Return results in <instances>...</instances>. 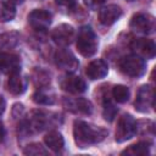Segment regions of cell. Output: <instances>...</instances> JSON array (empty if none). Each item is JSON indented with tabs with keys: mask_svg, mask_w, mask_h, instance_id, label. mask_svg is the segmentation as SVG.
I'll list each match as a JSON object with an SVG mask.
<instances>
[{
	"mask_svg": "<svg viewBox=\"0 0 156 156\" xmlns=\"http://www.w3.org/2000/svg\"><path fill=\"white\" fill-rule=\"evenodd\" d=\"M154 106V88L149 84L141 85L136 93V98L134 101V107L139 112H149Z\"/></svg>",
	"mask_w": 156,
	"mask_h": 156,
	"instance_id": "obj_9",
	"label": "cell"
},
{
	"mask_svg": "<svg viewBox=\"0 0 156 156\" xmlns=\"http://www.w3.org/2000/svg\"><path fill=\"white\" fill-rule=\"evenodd\" d=\"M136 133V121L134 117L129 113H124L119 117L116 133H115V140L117 143H123L133 138Z\"/></svg>",
	"mask_w": 156,
	"mask_h": 156,
	"instance_id": "obj_5",
	"label": "cell"
},
{
	"mask_svg": "<svg viewBox=\"0 0 156 156\" xmlns=\"http://www.w3.org/2000/svg\"><path fill=\"white\" fill-rule=\"evenodd\" d=\"M76 46L78 52L84 57H91L98 51L99 40L95 32L89 26H82L78 30Z\"/></svg>",
	"mask_w": 156,
	"mask_h": 156,
	"instance_id": "obj_3",
	"label": "cell"
},
{
	"mask_svg": "<svg viewBox=\"0 0 156 156\" xmlns=\"http://www.w3.org/2000/svg\"><path fill=\"white\" fill-rule=\"evenodd\" d=\"M130 50L143 57V58H154L156 54V45L152 39L146 38H135L130 41Z\"/></svg>",
	"mask_w": 156,
	"mask_h": 156,
	"instance_id": "obj_10",
	"label": "cell"
},
{
	"mask_svg": "<svg viewBox=\"0 0 156 156\" xmlns=\"http://www.w3.org/2000/svg\"><path fill=\"white\" fill-rule=\"evenodd\" d=\"M60 121V116L51 112H45L40 110L32 111L30 115L20 123L21 135H29L34 133H40L56 126Z\"/></svg>",
	"mask_w": 156,
	"mask_h": 156,
	"instance_id": "obj_2",
	"label": "cell"
},
{
	"mask_svg": "<svg viewBox=\"0 0 156 156\" xmlns=\"http://www.w3.org/2000/svg\"><path fill=\"white\" fill-rule=\"evenodd\" d=\"M129 95H130V91L126 85L118 84L112 88V98L119 104L127 102L129 100Z\"/></svg>",
	"mask_w": 156,
	"mask_h": 156,
	"instance_id": "obj_23",
	"label": "cell"
},
{
	"mask_svg": "<svg viewBox=\"0 0 156 156\" xmlns=\"http://www.w3.org/2000/svg\"><path fill=\"white\" fill-rule=\"evenodd\" d=\"M155 17L150 13L139 12L135 13L129 22V27L132 30L140 33V34H151L155 32Z\"/></svg>",
	"mask_w": 156,
	"mask_h": 156,
	"instance_id": "obj_6",
	"label": "cell"
},
{
	"mask_svg": "<svg viewBox=\"0 0 156 156\" xmlns=\"http://www.w3.org/2000/svg\"><path fill=\"white\" fill-rule=\"evenodd\" d=\"M20 40V33L16 30L6 32L0 34V52L9 51L10 49L15 48Z\"/></svg>",
	"mask_w": 156,
	"mask_h": 156,
	"instance_id": "obj_19",
	"label": "cell"
},
{
	"mask_svg": "<svg viewBox=\"0 0 156 156\" xmlns=\"http://www.w3.org/2000/svg\"><path fill=\"white\" fill-rule=\"evenodd\" d=\"M63 106L67 111L74 115L88 116L93 112V105L88 99L84 98H65Z\"/></svg>",
	"mask_w": 156,
	"mask_h": 156,
	"instance_id": "obj_12",
	"label": "cell"
},
{
	"mask_svg": "<svg viewBox=\"0 0 156 156\" xmlns=\"http://www.w3.org/2000/svg\"><path fill=\"white\" fill-rule=\"evenodd\" d=\"M44 143L45 145L52 150L54 152H60L62 151L63 146H65V140L63 136L61 135V133H58L57 130H50L45 136H44Z\"/></svg>",
	"mask_w": 156,
	"mask_h": 156,
	"instance_id": "obj_17",
	"label": "cell"
},
{
	"mask_svg": "<svg viewBox=\"0 0 156 156\" xmlns=\"http://www.w3.org/2000/svg\"><path fill=\"white\" fill-rule=\"evenodd\" d=\"M55 2L63 10H71L77 5V0H55Z\"/></svg>",
	"mask_w": 156,
	"mask_h": 156,
	"instance_id": "obj_27",
	"label": "cell"
},
{
	"mask_svg": "<svg viewBox=\"0 0 156 156\" xmlns=\"http://www.w3.org/2000/svg\"><path fill=\"white\" fill-rule=\"evenodd\" d=\"M121 16H122V9L116 4L104 6L99 11V21L104 26L113 24Z\"/></svg>",
	"mask_w": 156,
	"mask_h": 156,
	"instance_id": "obj_15",
	"label": "cell"
},
{
	"mask_svg": "<svg viewBox=\"0 0 156 156\" xmlns=\"http://www.w3.org/2000/svg\"><path fill=\"white\" fill-rule=\"evenodd\" d=\"M6 1L11 2L12 5H16V4H21V2H22V0H6Z\"/></svg>",
	"mask_w": 156,
	"mask_h": 156,
	"instance_id": "obj_31",
	"label": "cell"
},
{
	"mask_svg": "<svg viewBox=\"0 0 156 156\" xmlns=\"http://www.w3.org/2000/svg\"><path fill=\"white\" fill-rule=\"evenodd\" d=\"M16 16L15 5L9 1H0V22L12 21Z\"/></svg>",
	"mask_w": 156,
	"mask_h": 156,
	"instance_id": "obj_22",
	"label": "cell"
},
{
	"mask_svg": "<svg viewBox=\"0 0 156 156\" xmlns=\"http://www.w3.org/2000/svg\"><path fill=\"white\" fill-rule=\"evenodd\" d=\"M54 60H55V65L60 69L66 71V72H74L79 66V62H78L77 57L73 55L72 51H69L66 48L58 49L55 52Z\"/></svg>",
	"mask_w": 156,
	"mask_h": 156,
	"instance_id": "obj_8",
	"label": "cell"
},
{
	"mask_svg": "<svg viewBox=\"0 0 156 156\" xmlns=\"http://www.w3.org/2000/svg\"><path fill=\"white\" fill-rule=\"evenodd\" d=\"M58 84L63 91L69 94H82L87 90V83L79 76L73 74V72H67L61 76L58 79Z\"/></svg>",
	"mask_w": 156,
	"mask_h": 156,
	"instance_id": "obj_7",
	"label": "cell"
},
{
	"mask_svg": "<svg viewBox=\"0 0 156 156\" xmlns=\"http://www.w3.org/2000/svg\"><path fill=\"white\" fill-rule=\"evenodd\" d=\"M6 88L12 95H21L26 90V82L20 76V73L11 74V76H9Z\"/></svg>",
	"mask_w": 156,
	"mask_h": 156,
	"instance_id": "obj_18",
	"label": "cell"
},
{
	"mask_svg": "<svg viewBox=\"0 0 156 156\" xmlns=\"http://www.w3.org/2000/svg\"><path fill=\"white\" fill-rule=\"evenodd\" d=\"M128 1H132V0H128Z\"/></svg>",
	"mask_w": 156,
	"mask_h": 156,
	"instance_id": "obj_32",
	"label": "cell"
},
{
	"mask_svg": "<svg viewBox=\"0 0 156 156\" xmlns=\"http://www.w3.org/2000/svg\"><path fill=\"white\" fill-rule=\"evenodd\" d=\"M32 80L35 87H38L39 89H44L50 84V74L41 68H35L32 73Z\"/></svg>",
	"mask_w": 156,
	"mask_h": 156,
	"instance_id": "obj_21",
	"label": "cell"
},
{
	"mask_svg": "<svg viewBox=\"0 0 156 156\" xmlns=\"http://www.w3.org/2000/svg\"><path fill=\"white\" fill-rule=\"evenodd\" d=\"M5 107H6L5 99H4V96L0 94V115H2V112L5 111Z\"/></svg>",
	"mask_w": 156,
	"mask_h": 156,
	"instance_id": "obj_29",
	"label": "cell"
},
{
	"mask_svg": "<svg viewBox=\"0 0 156 156\" xmlns=\"http://www.w3.org/2000/svg\"><path fill=\"white\" fill-rule=\"evenodd\" d=\"M108 132L102 127H96L84 121H74L73 123V136L78 147H89L90 145L101 143Z\"/></svg>",
	"mask_w": 156,
	"mask_h": 156,
	"instance_id": "obj_1",
	"label": "cell"
},
{
	"mask_svg": "<svg viewBox=\"0 0 156 156\" xmlns=\"http://www.w3.org/2000/svg\"><path fill=\"white\" fill-rule=\"evenodd\" d=\"M33 101L38 105H52L55 104V95L40 89L33 94Z\"/></svg>",
	"mask_w": 156,
	"mask_h": 156,
	"instance_id": "obj_24",
	"label": "cell"
},
{
	"mask_svg": "<svg viewBox=\"0 0 156 156\" xmlns=\"http://www.w3.org/2000/svg\"><path fill=\"white\" fill-rule=\"evenodd\" d=\"M51 21H52L51 13L41 9H35L28 13V23L37 32L46 30L51 24Z\"/></svg>",
	"mask_w": 156,
	"mask_h": 156,
	"instance_id": "obj_11",
	"label": "cell"
},
{
	"mask_svg": "<svg viewBox=\"0 0 156 156\" xmlns=\"http://www.w3.org/2000/svg\"><path fill=\"white\" fill-rule=\"evenodd\" d=\"M107 72H108V66L102 58L93 60L85 68V74L91 80L104 78L107 74Z\"/></svg>",
	"mask_w": 156,
	"mask_h": 156,
	"instance_id": "obj_16",
	"label": "cell"
},
{
	"mask_svg": "<svg viewBox=\"0 0 156 156\" xmlns=\"http://www.w3.org/2000/svg\"><path fill=\"white\" fill-rule=\"evenodd\" d=\"M118 68L124 76H128L130 78H139L145 73L146 66L143 57L133 54L119 58Z\"/></svg>",
	"mask_w": 156,
	"mask_h": 156,
	"instance_id": "obj_4",
	"label": "cell"
},
{
	"mask_svg": "<svg viewBox=\"0 0 156 156\" xmlns=\"http://www.w3.org/2000/svg\"><path fill=\"white\" fill-rule=\"evenodd\" d=\"M106 0H84V4L87 7L91 9V10H95L98 9L99 6H101Z\"/></svg>",
	"mask_w": 156,
	"mask_h": 156,
	"instance_id": "obj_28",
	"label": "cell"
},
{
	"mask_svg": "<svg viewBox=\"0 0 156 156\" xmlns=\"http://www.w3.org/2000/svg\"><path fill=\"white\" fill-rule=\"evenodd\" d=\"M74 38V29L71 24L62 23L51 32V39L61 48H66Z\"/></svg>",
	"mask_w": 156,
	"mask_h": 156,
	"instance_id": "obj_14",
	"label": "cell"
},
{
	"mask_svg": "<svg viewBox=\"0 0 156 156\" xmlns=\"http://www.w3.org/2000/svg\"><path fill=\"white\" fill-rule=\"evenodd\" d=\"M23 154L24 155H30V156H38V155H46L48 151L44 149V146H41V144L33 143V144L27 145L23 149Z\"/></svg>",
	"mask_w": 156,
	"mask_h": 156,
	"instance_id": "obj_26",
	"label": "cell"
},
{
	"mask_svg": "<svg viewBox=\"0 0 156 156\" xmlns=\"http://www.w3.org/2000/svg\"><path fill=\"white\" fill-rule=\"evenodd\" d=\"M4 136H5V130H4V127H2V123L0 122V143L4 140Z\"/></svg>",
	"mask_w": 156,
	"mask_h": 156,
	"instance_id": "obj_30",
	"label": "cell"
},
{
	"mask_svg": "<svg viewBox=\"0 0 156 156\" xmlns=\"http://www.w3.org/2000/svg\"><path fill=\"white\" fill-rule=\"evenodd\" d=\"M0 71L7 76L20 73L21 71L20 56L16 54L9 52V51H1L0 52Z\"/></svg>",
	"mask_w": 156,
	"mask_h": 156,
	"instance_id": "obj_13",
	"label": "cell"
},
{
	"mask_svg": "<svg viewBox=\"0 0 156 156\" xmlns=\"http://www.w3.org/2000/svg\"><path fill=\"white\" fill-rule=\"evenodd\" d=\"M150 143L147 141H139L124 149L121 154L122 155H130V156H145L150 152Z\"/></svg>",
	"mask_w": 156,
	"mask_h": 156,
	"instance_id": "obj_20",
	"label": "cell"
},
{
	"mask_svg": "<svg viewBox=\"0 0 156 156\" xmlns=\"http://www.w3.org/2000/svg\"><path fill=\"white\" fill-rule=\"evenodd\" d=\"M105 100L102 102V115H104V118L108 122L113 121L116 113H117V108L115 107V105L111 102V100L108 99V96H104Z\"/></svg>",
	"mask_w": 156,
	"mask_h": 156,
	"instance_id": "obj_25",
	"label": "cell"
}]
</instances>
